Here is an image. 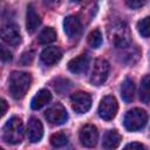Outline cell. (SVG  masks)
<instances>
[{"label": "cell", "instance_id": "cell-11", "mask_svg": "<svg viewBox=\"0 0 150 150\" xmlns=\"http://www.w3.org/2000/svg\"><path fill=\"white\" fill-rule=\"evenodd\" d=\"M27 135H28V139L32 143H38L41 141L43 136V125L40 120H38L36 117L29 118L27 125Z\"/></svg>", "mask_w": 150, "mask_h": 150}, {"label": "cell", "instance_id": "cell-22", "mask_svg": "<svg viewBox=\"0 0 150 150\" xmlns=\"http://www.w3.org/2000/svg\"><path fill=\"white\" fill-rule=\"evenodd\" d=\"M68 143V137L62 132H55L50 136V144L54 148H62Z\"/></svg>", "mask_w": 150, "mask_h": 150}, {"label": "cell", "instance_id": "cell-24", "mask_svg": "<svg viewBox=\"0 0 150 150\" xmlns=\"http://www.w3.org/2000/svg\"><path fill=\"white\" fill-rule=\"evenodd\" d=\"M11 60H12V53H11V50L6 46H4V45L0 43V61H2V62H9Z\"/></svg>", "mask_w": 150, "mask_h": 150}, {"label": "cell", "instance_id": "cell-27", "mask_svg": "<svg viewBox=\"0 0 150 150\" xmlns=\"http://www.w3.org/2000/svg\"><path fill=\"white\" fill-rule=\"evenodd\" d=\"M7 110H8V103H7V101L4 100V98H0V118L7 112Z\"/></svg>", "mask_w": 150, "mask_h": 150}, {"label": "cell", "instance_id": "cell-3", "mask_svg": "<svg viewBox=\"0 0 150 150\" xmlns=\"http://www.w3.org/2000/svg\"><path fill=\"white\" fill-rule=\"evenodd\" d=\"M110 40L116 48L125 49L130 46V33L124 22L117 21L109 28Z\"/></svg>", "mask_w": 150, "mask_h": 150}, {"label": "cell", "instance_id": "cell-21", "mask_svg": "<svg viewBox=\"0 0 150 150\" xmlns=\"http://www.w3.org/2000/svg\"><path fill=\"white\" fill-rule=\"evenodd\" d=\"M88 43L93 48H98L102 45V34L100 29H94L88 35Z\"/></svg>", "mask_w": 150, "mask_h": 150}, {"label": "cell", "instance_id": "cell-14", "mask_svg": "<svg viewBox=\"0 0 150 150\" xmlns=\"http://www.w3.org/2000/svg\"><path fill=\"white\" fill-rule=\"evenodd\" d=\"M89 67V57L87 55H79L68 62V69L73 74H82Z\"/></svg>", "mask_w": 150, "mask_h": 150}, {"label": "cell", "instance_id": "cell-16", "mask_svg": "<svg viewBox=\"0 0 150 150\" xmlns=\"http://www.w3.org/2000/svg\"><path fill=\"white\" fill-rule=\"evenodd\" d=\"M41 19L40 15L36 13L35 8L33 5H28L27 7V13H26V28L28 33H34L36 28L40 26Z\"/></svg>", "mask_w": 150, "mask_h": 150}, {"label": "cell", "instance_id": "cell-20", "mask_svg": "<svg viewBox=\"0 0 150 150\" xmlns=\"http://www.w3.org/2000/svg\"><path fill=\"white\" fill-rule=\"evenodd\" d=\"M149 84H150V77L149 75H145L142 79L141 87H139V98L143 103H149V96H150V90H149Z\"/></svg>", "mask_w": 150, "mask_h": 150}, {"label": "cell", "instance_id": "cell-7", "mask_svg": "<svg viewBox=\"0 0 150 150\" xmlns=\"http://www.w3.org/2000/svg\"><path fill=\"white\" fill-rule=\"evenodd\" d=\"M45 117L50 124L54 125H62L68 120V112L66 108L61 103H55L50 108H48L45 112Z\"/></svg>", "mask_w": 150, "mask_h": 150}, {"label": "cell", "instance_id": "cell-13", "mask_svg": "<svg viewBox=\"0 0 150 150\" xmlns=\"http://www.w3.org/2000/svg\"><path fill=\"white\" fill-rule=\"evenodd\" d=\"M63 29L67 36L74 38L81 30V21L76 15H68L63 20Z\"/></svg>", "mask_w": 150, "mask_h": 150}, {"label": "cell", "instance_id": "cell-10", "mask_svg": "<svg viewBox=\"0 0 150 150\" xmlns=\"http://www.w3.org/2000/svg\"><path fill=\"white\" fill-rule=\"evenodd\" d=\"M80 142L87 148H93L96 145L98 139V131L94 124H86L80 129Z\"/></svg>", "mask_w": 150, "mask_h": 150}, {"label": "cell", "instance_id": "cell-15", "mask_svg": "<svg viewBox=\"0 0 150 150\" xmlns=\"http://www.w3.org/2000/svg\"><path fill=\"white\" fill-rule=\"evenodd\" d=\"M121 141H122V136L117 130L115 129L108 130L103 136L102 146L105 150H114L121 144Z\"/></svg>", "mask_w": 150, "mask_h": 150}, {"label": "cell", "instance_id": "cell-6", "mask_svg": "<svg viewBox=\"0 0 150 150\" xmlns=\"http://www.w3.org/2000/svg\"><path fill=\"white\" fill-rule=\"evenodd\" d=\"M117 109H118V104H117V101H116L115 96L107 95L100 102V105H98V115L104 121H111L116 116Z\"/></svg>", "mask_w": 150, "mask_h": 150}, {"label": "cell", "instance_id": "cell-28", "mask_svg": "<svg viewBox=\"0 0 150 150\" xmlns=\"http://www.w3.org/2000/svg\"><path fill=\"white\" fill-rule=\"evenodd\" d=\"M130 8H138V7H142L145 1H137V0H131V1H127L125 2Z\"/></svg>", "mask_w": 150, "mask_h": 150}, {"label": "cell", "instance_id": "cell-2", "mask_svg": "<svg viewBox=\"0 0 150 150\" xmlns=\"http://www.w3.org/2000/svg\"><path fill=\"white\" fill-rule=\"evenodd\" d=\"M23 134H25V130H23V123L21 118L13 116L6 122L4 127L2 138L5 142L9 144H19L23 139Z\"/></svg>", "mask_w": 150, "mask_h": 150}, {"label": "cell", "instance_id": "cell-17", "mask_svg": "<svg viewBox=\"0 0 150 150\" xmlns=\"http://www.w3.org/2000/svg\"><path fill=\"white\" fill-rule=\"evenodd\" d=\"M52 100V94L48 89H40L30 101V107L34 110L41 109Z\"/></svg>", "mask_w": 150, "mask_h": 150}, {"label": "cell", "instance_id": "cell-25", "mask_svg": "<svg viewBox=\"0 0 150 150\" xmlns=\"http://www.w3.org/2000/svg\"><path fill=\"white\" fill-rule=\"evenodd\" d=\"M123 150H145V146L138 142H131L124 146Z\"/></svg>", "mask_w": 150, "mask_h": 150}, {"label": "cell", "instance_id": "cell-9", "mask_svg": "<svg viewBox=\"0 0 150 150\" xmlns=\"http://www.w3.org/2000/svg\"><path fill=\"white\" fill-rule=\"evenodd\" d=\"M0 38L5 42H7L8 45H12V46L19 45L20 41H21V35H20L19 27L15 23H12V22L1 25L0 26Z\"/></svg>", "mask_w": 150, "mask_h": 150}, {"label": "cell", "instance_id": "cell-12", "mask_svg": "<svg viewBox=\"0 0 150 150\" xmlns=\"http://www.w3.org/2000/svg\"><path fill=\"white\" fill-rule=\"evenodd\" d=\"M61 57H62V52L57 47H47L40 54V59L42 63H45L46 66H53L61 60Z\"/></svg>", "mask_w": 150, "mask_h": 150}, {"label": "cell", "instance_id": "cell-23", "mask_svg": "<svg viewBox=\"0 0 150 150\" xmlns=\"http://www.w3.org/2000/svg\"><path fill=\"white\" fill-rule=\"evenodd\" d=\"M137 29L143 38L146 39L149 36V16H145L137 22Z\"/></svg>", "mask_w": 150, "mask_h": 150}, {"label": "cell", "instance_id": "cell-26", "mask_svg": "<svg viewBox=\"0 0 150 150\" xmlns=\"http://www.w3.org/2000/svg\"><path fill=\"white\" fill-rule=\"evenodd\" d=\"M33 57H34V53L33 52H27L21 56V62L23 64H29L33 61Z\"/></svg>", "mask_w": 150, "mask_h": 150}, {"label": "cell", "instance_id": "cell-5", "mask_svg": "<svg viewBox=\"0 0 150 150\" xmlns=\"http://www.w3.org/2000/svg\"><path fill=\"white\" fill-rule=\"evenodd\" d=\"M109 70H110L109 62L104 59H97L94 62V67L90 75V82L94 86H102L108 79Z\"/></svg>", "mask_w": 150, "mask_h": 150}, {"label": "cell", "instance_id": "cell-4", "mask_svg": "<svg viewBox=\"0 0 150 150\" xmlns=\"http://www.w3.org/2000/svg\"><path fill=\"white\" fill-rule=\"evenodd\" d=\"M124 127L129 131H137L143 129L148 123V114L141 108H134L129 110L123 120Z\"/></svg>", "mask_w": 150, "mask_h": 150}, {"label": "cell", "instance_id": "cell-29", "mask_svg": "<svg viewBox=\"0 0 150 150\" xmlns=\"http://www.w3.org/2000/svg\"><path fill=\"white\" fill-rule=\"evenodd\" d=\"M0 150H4V149H2V148H0Z\"/></svg>", "mask_w": 150, "mask_h": 150}, {"label": "cell", "instance_id": "cell-18", "mask_svg": "<svg viewBox=\"0 0 150 150\" xmlns=\"http://www.w3.org/2000/svg\"><path fill=\"white\" fill-rule=\"evenodd\" d=\"M121 96L124 102H131L135 97V83L131 79L127 77L121 84Z\"/></svg>", "mask_w": 150, "mask_h": 150}, {"label": "cell", "instance_id": "cell-19", "mask_svg": "<svg viewBox=\"0 0 150 150\" xmlns=\"http://www.w3.org/2000/svg\"><path fill=\"white\" fill-rule=\"evenodd\" d=\"M57 35H56V32L54 30V28L52 27H47L45 29L41 30V33L39 34V42L42 43V45H48V43H52L56 40Z\"/></svg>", "mask_w": 150, "mask_h": 150}, {"label": "cell", "instance_id": "cell-1", "mask_svg": "<svg viewBox=\"0 0 150 150\" xmlns=\"http://www.w3.org/2000/svg\"><path fill=\"white\" fill-rule=\"evenodd\" d=\"M32 83V76L26 71H12L8 80V90L13 98L21 100L28 91Z\"/></svg>", "mask_w": 150, "mask_h": 150}, {"label": "cell", "instance_id": "cell-8", "mask_svg": "<svg viewBox=\"0 0 150 150\" xmlns=\"http://www.w3.org/2000/svg\"><path fill=\"white\" fill-rule=\"evenodd\" d=\"M71 108L77 114L87 112L91 107V96L86 91H76L70 96Z\"/></svg>", "mask_w": 150, "mask_h": 150}]
</instances>
